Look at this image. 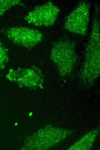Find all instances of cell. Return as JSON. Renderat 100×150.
Segmentation results:
<instances>
[{"instance_id":"6da1fadb","label":"cell","mask_w":100,"mask_h":150,"mask_svg":"<svg viewBox=\"0 0 100 150\" xmlns=\"http://www.w3.org/2000/svg\"><path fill=\"white\" fill-rule=\"evenodd\" d=\"M50 57L62 74L69 73L77 58L74 43L67 39H60L54 43Z\"/></svg>"},{"instance_id":"7a4b0ae2","label":"cell","mask_w":100,"mask_h":150,"mask_svg":"<svg viewBox=\"0 0 100 150\" xmlns=\"http://www.w3.org/2000/svg\"><path fill=\"white\" fill-rule=\"evenodd\" d=\"M90 4L87 1H80L66 17L64 27L68 31L82 35L87 31L89 20Z\"/></svg>"},{"instance_id":"3957f363","label":"cell","mask_w":100,"mask_h":150,"mask_svg":"<svg viewBox=\"0 0 100 150\" xmlns=\"http://www.w3.org/2000/svg\"><path fill=\"white\" fill-rule=\"evenodd\" d=\"M2 32L13 43L29 49L33 48L43 38L39 31L26 27H10L3 29Z\"/></svg>"},{"instance_id":"277c9868","label":"cell","mask_w":100,"mask_h":150,"mask_svg":"<svg viewBox=\"0 0 100 150\" xmlns=\"http://www.w3.org/2000/svg\"><path fill=\"white\" fill-rule=\"evenodd\" d=\"M60 10L51 1L36 7L24 17L29 24L40 27L52 25L55 21Z\"/></svg>"},{"instance_id":"5b68a950","label":"cell","mask_w":100,"mask_h":150,"mask_svg":"<svg viewBox=\"0 0 100 150\" xmlns=\"http://www.w3.org/2000/svg\"><path fill=\"white\" fill-rule=\"evenodd\" d=\"M7 78L22 86L28 87H37L42 85L43 81L41 71L34 67L10 70Z\"/></svg>"},{"instance_id":"8992f818","label":"cell","mask_w":100,"mask_h":150,"mask_svg":"<svg viewBox=\"0 0 100 150\" xmlns=\"http://www.w3.org/2000/svg\"><path fill=\"white\" fill-rule=\"evenodd\" d=\"M83 71H99L100 40L90 38L86 46Z\"/></svg>"},{"instance_id":"52a82bcc","label":"cell","mask_w":100,"mask_h":150,"mask_svg":"<svg viewBox=\"0 0 100 150\" xmlns=\"http://www.w3.org/2000/svg\"><path fill=\"white\" fill-rule=\"evenodd\" d=\"M20 0H0V17L12 7L17 5H22Z\"/></svg>"},{"instance_id":"ba28073f","label":"cell","mask_w":100,"mask_h":150,"mask_svg":"<svg viewBox=\"0 0 100 150\" xmlns=\"http://www.w3.org/2000/svg\"><path fill=\"white\" fill-rule=\"evenodd\" d=\"M8 49L0 42V70L4 68L8 62Z\"/></svg>"}]
</instances>
